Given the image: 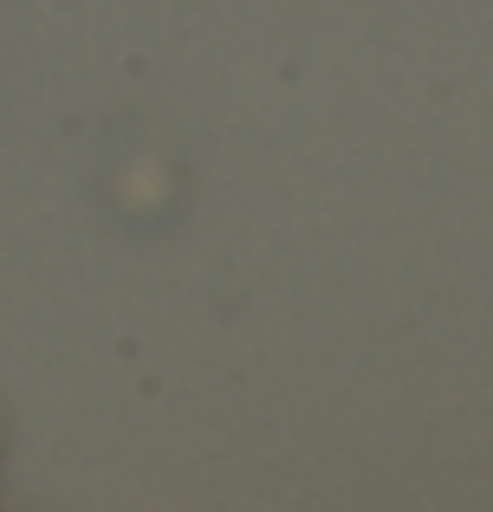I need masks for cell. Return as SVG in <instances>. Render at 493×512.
<instances>
[]
</instances>
